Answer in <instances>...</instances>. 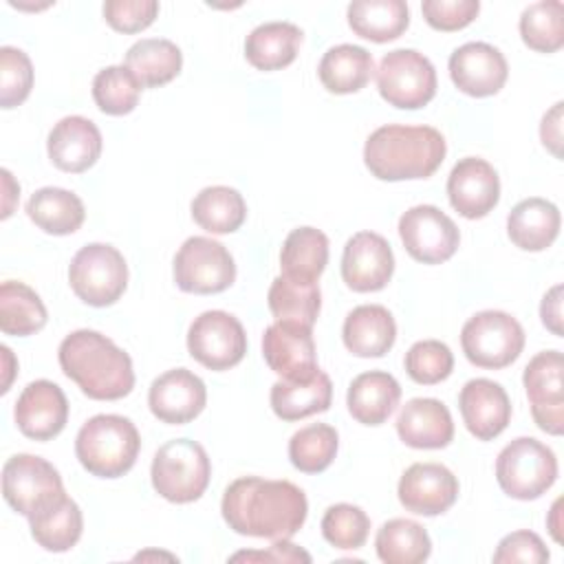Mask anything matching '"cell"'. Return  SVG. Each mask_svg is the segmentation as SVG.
Returning a JSON list of instances; mask_svg holds the SVG:
<instances>
[{
    "mask_svg": "<svg viewBox=\"0 0 564 564\" xmlns=\"http://www.w3.org/2000/svg\"><path fill=\"white\" fill-rule=\"evenodd\" d=\"M220 511L229 529L240 535L289 540L302 529L308 502L289 480L245 476L225 489Z\"/></svg>",
    "mask_w": 564,
    "mask_h": 564,
    "instance_id": "1",
    "label": "cell"
},
{
    "mask_svg": "<svg viewBox=\"0 0 564 564\" xmlns=\"http://www.w3.org/2000/svg\"><path fill=\"white\" fill-rule=\"evenodd\" d=\"M57 359L62 372L95 401H117L134 388L130 355L97 330L79 328L66 335Z\"/></svg>",
    "mask_w": 564,
    "mask_h": 564,
    "instance_id": "2",
    "label": "cell"
},
{
    "mask_svg": "<svg viewBox=\"0 0 564 564\" xmlns=\"http://www.w3.org/2000/svg\"><path fill=\"white\" fill-rule=\"evenodd\" d=\"M445 152V137L436 128L388 123L366 139L364 163L379 181L427 178L441 167Z\"/></svg>",
    "mask_w": 564,
    "mask_h": 564,
    "instance_id": "3",
    "label": "cell"
},
{
    "mask_svg": "<svg viewBox=\"0 0 564 564\" xmlns=\"http://www.w3.org/2000/svg\"><path fill=\"white\" fill-rule=\"evenodd\" d=\"M141 436L134 423L119 414L88 419L75 438V454L82 467L99 478L128 474L139 456Z\"/></svg>",
    "mask_w": 564,
    "mask_h": 564,
    "instance_id": "4",
    "label": "cell"
},
{
    "mask_svg": "<svg viewBox=\"0 0 564 564\" xmlns=\"http://www.w3.org/2000/svg\"><path fill=\"white\" fill-rule=\"evenodd\" d=\"M154 491L176 505L198 500L212 478L205 447L192 438H172L161 445L150 467Z\"/></svg>",
    "mask_w": 564,
    "mask_h": 564,
    "instance_id": "5",
    "label": "cell"
},
{
    "mask_svg": "<svg viewBox=\"0 0 564 564\" xmlns=\"http://www.w3.org/2000/svg\"><path fill=\"white\" fill-rule=\"evenodd\" d=\"M555 478L557 458L538 438H513L496 458V480L509 498L535 500L553 487Z\"/></svg>",
    "mask_w": 564,
    "mask_h": 564,
    "instance_id": "6",
    "label": "cell"
},
{
    "mask_svg": "<svg viewBox=\"0 0 564 564\" xmlns=\"http://www.w3.org/2000/svg\"><path fill=\"white\" fill-rule=\"evenodd\" d=\"M68 282L73 293L88 306H110L128 286L126 258L112 245L90 242L73 256Z\"/></svg>",
    "mask_w": 564,
    "mask_h": 564,
    "instance_id": "7",
    "label": "cell"
},
{
    "mask_svg": "<svg viewBox=\"0 0 564 564\" xmlns=\"http://www.w3.org/2000/svg\"><path fill=\"white\" fill-rule=\"evenodd\" d=\"M2 496L7 505L33 518L57 505L66 491L59 471L33 454H15L2 467Z\"/></svg>",
    "mask_w": 564,
    "mask_h": 564,
    "instance_id": "8",
    "label": "cell"
},
{
    "mask_svg": "<svg viewBox=\"0 0 564 564\" xmlns=\"http://www.w3.org/2000/svg\"><path fill=\"white\" fill-rule=\"evenodd\" d=\"M460 346L469 364L500 370L513 364L524 348V330L505 311H480L460 330Z\"/></svg>",
    "mask_w": 564,
    "mask_h": 564,
    "instance_id": "9",
    "label": "cell"
},
{
    "mask_svg": "<svg viewBox=\"0 0 564 564\" xmlns=\"http://www.w3.org/2000/svg\"><path fill=\"white\" fill-rule=\"evenodd\" d=\"M377 88L390 106L416 110L434 99L436 70L423 53L414 48H394L379 62Z\"/></svg>",
    "mask_w": 564,
    "mask_h": 564,
    "instance_id": "10",
    "label": "cell"
},
{
    "mask_svg": "<svg viewBox=\"0 0 564 564\" xmlns=\"http://www.w3.org/2000/svg\"><path fill=\"white\" fill-rule=\"evenodd\" d=\"M236 280V264L227 247L207 236L187 238L174 256V282L185 293H220Z\"/></svg>",
    "mask_w": 564,
    "mask_h": 564,
    "instance_id": "11",
    "label": "cell"
},
{
    "mask_svg": "<svg viewBox=\"0 0 564 564\" xmlns=\"http://www.w3.org/2000/svg\"><path fill=\"white\" fill-rule=\"evenodd\" d=\"M187 350L209 370H229L247 352V333L231 313L205 311L189 324Z\"/></svg>",
    "mask_w": 564,
    "mask_h": 564,
    "instance_id": "12",
    "label": "cell"
},
{
    "mask_svg": "<svg viewBox=\"0 0 564 564\" xmlns=\"http://www.w3.org/2000/svg\"><path fill=\"white\" fill-rule=\"evenodd\" d=\"M399 236L405 251L423 264L449 260L460 242L454 220L434 205H414L399 218Z\"/></svg>",
    "mask_w": 564,
    "mask_h": 564,
    "instance_id": "13",
    "label": "cell"
},
{
    "mask_svg": "<svg viewBox=\"0 0 564 564\" xmlns=\"http://www.w3.org/2000/svg\"><path fill=\"white\" fill-rule=\"evenodd\" d=\"M522 383L535 425L553 436L564 432V357L560 350L538 352L524 368Z\"/></svg>",
    "mask_w": 564,
    "mask_h": 564,
    "instance_id": "14",
    "label": "cell"
},
{
    "mask_svg": "<svg viewBox=\"0 0 564 564\" xmlns=\"http://www.w3.org/2000/svg\"><path fill=\"white\" fill-rule=\"evenodd\" d=\"M262 357L282 379L297 381L313 377L317 366L313 328L295 322H273L262 335Z\"/></svg>",
    "mask_w": 564,
    "mask_h": 564,
    "instance_id": "15",
    "label": "cell"
},
{
    "mask_svg": "<svg viewBox=\"0 0 564 564\" xmlns=\"http://www.w3.org/2000/svg\"><path fill=\"white\" fill-rule=\"evenodd\" d=\"M394 273V256L388 240L375 231L348 238L341 256V278L357 293L381 291Z\"/></svg>",
    "mask_w": 564,
    "mask_h": 564,
    "instance_id": "16",
    "label": "cell"
},
{
    "mask_svg": "<svg viewBox=\"0 0 564 564\" xmlns=\"http://www.w3.org/2000/svg\"><path fill=\"white\" fill-rule=\"evenodd\" d=\"M207 403V388L198 375L187 368H174L156 377L148 392L150 412L167 423L183 425L194 421Z\"/></svg>",
    "mask_w": 564,
    "mask_h": 564,
    "instance_id": "17",
    "label": "cell"
},
{
    "mask_svg": "<svg viewBox=\"0 0 564 564\" xmlns=\"http://www.w3.org/2000/svg\"><path fill=\"white\" fill-rule=\"evenodd\" d=\"M13 419L18 430L33 441L55 438L68 421L64 390L48 379L31 381L15 401Z\"/></svg>",
    "mask_w": 564,
    "mask_h": 564,
    "instance_id": "18",
    "label": "cell"
},
{
    "mask_svg": "<svg viewBox=\"0 0 564 564\" xmlns=\"http://www.w3.org/2000/svg\"><path fill=\"white\" fill-rule=\"evenodd\" d=\"M452 207L469 220L487 216L500 198V178L491 163L478 156L460 159L447 176Z\"/></svg>",
    "mask_w": 564,
    "mask_h": 564,
    "instance_id": "19",
    "label": "cell"
},
{
    "mask_svg": "<svg viewBox=\"0 0 564 564\" xmlns=\"http://www.w3.org/2000/svg\"><path fill=\"white\" fill-rule=\"evenodd\" d=\"M397 494L405 511L416 516H438L456 502L458 480L441 463H414L403 471Z\"/></svg>",
    "mask_w": 564,
    "mask_h": 564,
    "instance_id": "20",
    "label": "cell"
},
{
    "mask_svg": "<svg viewBox=\"0 0 564 564\" xmlns=\"http://www.w3.org/2000/svg\"><path fill=\"white\" fill-rule=\"evenodd\" d=\"M449 77L469 97L496 95L509 75L505 55L487 42H467L449 55Z\"/></svg>",
    "mask_w": 564,
    "mask_h": 564,
    "instance_id": "21",
    "label": "cell"
},
{
    "mask_svg": "<svg viewBox=\"0 0 564 564\" xmlns=\"http://www.w3.org/2000/svg\"><path fill=\"white\" fill-rule=\"evenodd\" d=\"M458 408L465 427L478 441L496 438L511 421V401L505 388L491 379L467 381L458 394Z\"/></svg>",
    "mask_w": 564,
    "mask_h": 564,
    "instance_id": "22",
    "label": "cell"
},
{
    "mask_svg": "<svg viewBox=\"0 0 564 564\" xmlns=\"http://www.w3.org/2000/svg\"><path fill=\"white\" fill-rule=\"evenodd\" d=\"M46 150L55 167L79 174L97 163L101 154V132L90 119L70 115L53 126Z\"/></svg>",
    "mask_w": 564,
    "mask_h": 564,
    "instance_id": "23",
    "label": "cell"
},
{
    "mask_svg": "<svg viewBox=\"0 0 564 564\" xmlns=\"http://www.w3.org/2000/svg\"><path fill=\"white\" fill-rule=\"evenodd\" d=\"M399 438L414 449H441L454 438V421L447 405L438 399H410L397 416Z\"/></svg>",
    "mask_w": 564,
    "mask_h": 564,
    "instance_id": "24",
    "label": "cell"
},
{
    "mask_svg": "<svg viewBox=\"0 0 564 564\" xmlns=\"http://www.w3.org/2000/svg\"><path fill=\"white\" fill-rule=\"evenodd\" d=\"M341 337L357 357H383L394 346L397 324L386 306L361 304L346 315Z\"/></svg>",
    "mask_w": 564,
    "mask_h": 564,
    "instance_id": "25",
    "label": "cell"
},
{
    "mask_svg": "<svg viewBox=\"0 0 564 564\" xmlns=\"http://www.w3.org/2000/svg\"><path fill=\"white\" fill-rule=\"evenodd\" d=\"M401 386L383 370L357 375L346 394L350 416L361 425H381L399 405Z\"/></svg>",
    "mask_w": 564,
    "mask_h": 564,
    "instance_id": "26",
    "label": "cell"
},
{
    "mask_svg": "<svg viewBox=\"0 0 564 564\" xmlns=\"http://www.w3.org/2000/svg\"><path fill=\"white\" fill-rule=\"evenodd\" d=\"M560 209L546 198H524L507 216L509 240L522 251H544L560 234Z\"/></svg>",
    "mask_w": 564,
    "mask_h": 564,
    "instance_id": "27",
    "label": "cell"
},
{
    "mask_svg": "<svg viewBox=\"0 0 564 564\" xmlns=\"http://www.w3.org/2000/svg\"><path fill=\"white\" fill-rule=\"evenodd\" d=\"M271 408L282 421H300L317 412H326L333 399V383L324 370L308 379H280L271 386Z\"/></svg>",
    "mask_w": 564,
    "mask_h": 564,
    "instance_id": "28",
    "label": "cell"
},
{
    "mask_svg": "<svg viewBox=\"0 0 564 564\" xmlns=\"http://www.w3.org/2000/svg\"><path fill=\"white\" fill-rule=\"evenodd\" d=\"M375 70L370 51L357 44L330 46L319 59L317 75L322 86L335 95H350L361 90Z\"/></svg>",
    "mask_w": 564,
    "mask_h": 564,
    "instance_id": "29",
    "label": "cell"
},
{
    "mask_svg": "<svg viewBox=\"0 0 564 564\" xmlns=\"http://www.w3.org/2000/svg\"><path fill=\"white\" fill-rule=\"evenodd\" d=\"M300 44V26L291 22H264L247 35L245 57L258 70H280L295 59Z\"/></svg>",
    "mask_w": 564,
    "mask_h": 564,
    "instance_id": "30",
    "label": "cell"
},
{
    "mask_svg": "<svg viewBox=\"0 0 564 564\" xmlns=\"http://www.w3.org/2000/svg\"><path fill=\"white\" fill-rule=\"evenodd\" d=\"M123 66L143 88H156L181 73L183 53L165 37H143L128 48Z\"/></svg>",
    "mask_w": 564,
    "mask_h": 564,
    "instance_id": "31",
    "label": "cell"
},
{
    "mask_svg": "<svg viewBox=\"0 0 564 564\" xmlns=\"http://www.w3.org/2000/svg\"><path fill=\"white\" fill-rule=\"evenodd\" d=\"M348 24L355 35L383 44L408 29L410 9L403 0H355L348 4Z\"/></svg>",
    "mask_w": 564,
    "mask_h": 564,
    "instance_id": "32",
    "label": "cell"
},
{
    "mask_svg": "<svg viewBox=\"0 0 564 564\" xmlns=\"http://www.w3.org/2000/svg\"><path fill=\"white\" fill-rule=\"evenodd\" d=\"M26 216L46 234L68 236L86 218L82 198L64 187H42L26 200Z\"/></svg>",
    "mask_w": 564,
    "mask_h": 564,
    "instance_id": "33",
    "label": "cell"
},
{
    "mask_svg": "<svg viewBox=\"0 0 564 564\" xmlns=\"http://www.w3.org/2000/svg\"><path fill=\"white\" fill-rule=\"evenodd\" d=\"M328 264V238L315 227H297L282 242V275L300 282H317Z\"/></svg>",
    "mask_w": 564,
    "mask_h": 564,
    "instance_id": "34",
    "label": "cell"
},
{
    "mask_svg": "<svg viewBox=\"0 0 564 564\" xmlns=\"http://www.w3.org/2000/svg\"><path fill=\"white\" fill-rule=\"evenodd\" d=\"M192 218L209 234H234L247 218V203L238 189L212 185L194 196Z\"/></svg>",
    "mask_w": 564,
    "mask_h": 564,
    "instance_id": "35",
    "label": "cell"
},
{
    "mask_svg": "<svg viewBox=\"0 0 564 564\" xmlns=\"http://www.w3.org/2000/svg\"><path fill=\"white\" fill-rule=\"evenodd\" d=\"M375 549L386 564H421L432 553V540L419 522L392 518L377 531Z\"/></svg>",
    "mask_w": 564,
    "mask_h": 564,
    "instance_id": "36",
    "label": "cell"
},
{
    "mask_svg": "<svg viewBox=\"0 0 564 564\" xmlns=\"http://www.w3.org/2000/svg\"><path fill=\"white\" fill-rule=\"evenodd\" d=\"M29 527H31L33 540L44 551L64 553V551H70L79 542L82 529H84V518H82L79 505L73 498L64 496L51 509L29 518Z\"/></svg>",
    "mask_w": 564,
    "mask_h": 564,
    "instance_id": "37",
    "label": "cell"
},
{
    "mask_svg": "<svg viewBox=\"0 0 564 564\" xmlns=\"http://www.w3.org/2000/svg\"><path fill=\"white\" fill-rule=\"evenodd\" d=\"M46 324V306L24 282L7 280L0 284V330L4 335L26 337Z\"/></svg>",
    "mask_w": 564,
    "mask_h": 564,
    "instance_id": "38",
    "label": "cell"
},
{
    "mask_svg": "<svg viewBox=\"0 0 564 564\" xmlns=\"http://www.w3.org/2000/svg\"><path fill=\"white\" fill-rule=\"evenodd\" d=\"M267 302L278 322H295L313 328L319 315L322 293L317 282H300L286 275H278L269 286Z\"/></svg>",
    "mask_w": 564,
    "mask_h": 564,
    "instance_id": "39",
    "label": "cell"
},
{
    "mask_svg": "<svg viewBox=\"0 0 564 564\" xmlns=\"http://www.w3.org/2000/svg\"><path fill=\"white\" fill-rule=\"evenodd\" d=\"M522 42L538 53H555L564 44V4L542 0L529 4L520 15Z\"/></svg>",
    "mask_w": 564,
    "mask_h": 564,
    "instance_id": "40",
    "label": "cell"
},
{
    "mask_svg": "<svg viewBox=\"0 0 564 564\" xmlns=\"http://www.w3.org/2000/svg\"><path fill=\"white\" fill-rule=\"evenodd\" d=\"M339 436L328 423H313L297 430L289 441V458L295 469L304 474L324 471L337 454Z\"/></svg>",
    "mask_w": 564,
    "mask_h": 564,
    "instance_id": "41",
    "label": "cell"
},
{
    "mask_svg": "<svg viewBox=\"0 0 564 564\" xmlns=\"http://www.w3.org/2000/svg\"><path fill=\"white\" fill-rule=\"evenodd\" d=\"M141 88L126 66H106L93 79V99L101 112L121 117L137 108Z\"/></svg>",
    "mask_w": 564,
    "mask_h": 564,
    "instance_id": "42",
    "label": "cell"
},
{
    "mask_svg": "<svg viewBox=\"0 0 564 564\" xmlns=\"http://www.w3.org/2000/svg\"><path fill=\"white\" fill-rule=\"evenodd\" d=\"M370 533V518L357 505L339 502L326 509L322 518V535L328 544L341 551H357L366 544Z\"/></svg>",
    "mask_w": 564,
    "mask_h": 564,
    "instance_id": "43",
    "label": "cell"
},
{
    "mask_svg": "<svg viewBox=\"0 0 564 564\" xmlns=\"http://www.w3.org/2000/svg\"><path fill=\"white\" fill-rule=\"evenodd\" d=\"M403 364L412 381L421 386H434L452 375L454 355L447 344L438 339H423L410 346Z\"/></svg>",
    "mask_w": 564,
    "mask_h": 564,
    "instance_id": "44",
    "label": "cell"
},
{
    "mask_svg": "<svg viewBox=\"0 0 564 564\" xmlns=\"http://www.w3.org/2000/svg\"><path fill=\"white\" fill-rule=\"evenodd\" d=\"M33 88V64L15 46L0 48V106L4 110L20 106Z\"/></svg>",
    "mask_w": 564,
    "mask_h": 564,
    "instance_id": "45",
    "label": "cell"
},
{
    "mask_svg": "<svg viewBox=\"0 0 564 564\" xmlns=\"http://www.w3.org/2000/svg\"><path fill=\"white\" fill-rule=\"evenodd\" d=\"M159 13L156 0H108L104 2L106 22L121 33H139L148 29Z\"/></svg>",
    "mask_w": 564,
    "mask_h": 564,
    "instance_id": "46",
    "label": "cell"
},
{
    "mask_svg": "<svg viewBox=\"0 0 564 564\" xmlns=\"http://www.w3.org/2000/svg\"><path fill=\"white\" fill-rule=\"evenodd\" d=\"M425 22L436 31H458L474 22L480 11L478 0H425L421 4Z\"/></svg>",
    "mask_w": 564,
    "mask_h": 564,
    "instance_id": "47",
    "label": "cell"
},
{
    "mask_svg": "<svg viewBox=\"0 0 564 564\" xmlns=\"http://www.w3.org/2000/svg\"><path fill=\"white\" fill-rule=\"evenodd\" d=\"M549 549L544 546L542 538L533 531H513L505 535L498 542V549L494 553L496 564H511V562H524V564H542L549 562Z\"/></svg>",
    "mask_w": 564,
    "mask_h": 564,
    "instance_id": "48",
    "label": "cell"
},
{
    "mask_svg": "<svg viewBox=\"0 0 564 564\" xmlns=\"http://www.w3.org/2000/svg\"><path fill=\"white\" fill-rule=\"evenodd\" d=\"M234 562L238 560H247V562H311V555L306 551H302L300 546L291 544L289 540H275V544L269 546V551H240L236 555H231Z\"/></svg>",
    "mask_w": 564,
    "mask_h": 564,
    "instance_id": "49",
    "label": "cell"
},
{
    "mask_svg": "<svg viewBox=\"0 0 564 564\" xmlns=\"http://www.w3.org/2000/svg\"><path fill=\"white\" fill-rule=\"evenodd\" d=\"M562 101H557L540 123V139L546 150L553 152V156H562Z\"/></svg>",
    "mask_w": 564,
    "mask_h": 564,
    "instance_id": "50",
    "label": "cell"
},
{
    "mask_svg": "<svg viewBox=\"0 0 564 564\" xmlns=\"http://www.w3.org/2000/svg\"><path fill=\"white\" fill-rule=\"evenodd\" d=\"M562 284H555L544 297H542V304H540V317H542V324L557 337H562Z\"/></svg>",
    "mask_w": 564,
    "mask_h": 564,
    "instance_id": "51",
    "label": "cell"
},
{
    "mask_svg": "<svg viewBox=\"0 0 564 564\" xmlns=\"http://www.w3.org/2000/svg\"><path fill=\"white\" fill-rule=\"evenodd\" d=\"M2 181H4V207H2V218H9V216H11V209H13V203H11V200L20 196V185L13 183L9 170H2Z\"/></svg>",
    "mask_w": 564,
    "mask_h": 564,
    "instance_id": "52",
    "label": "cell"
},
{
    "mask_svg": "<svg viewBox=\"0 0 564 564\" xmlns=\"http://www.w3.org/2000/svg\"><path fill=\"white\" fill-rule=\"evenodd\" d=\"M0 350H2V359H4V370H7V377H4V383H2V388H0V390H2V392H7V390H9V383H11V372H13V370H11V366H9V361H11V357H13V355H11L9 346H2Z\"/></svg>",
    "mask_w": 564,
    "mask_h": 564,
    "instance_id": "53",
    "label": "cell"
}]
</instances>
